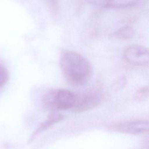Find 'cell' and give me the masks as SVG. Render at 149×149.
<instances>
[{
    "label": "cell",
    "mask_w": 149,
    "mask_h": 149,
    "mask_svg": "<svg viewBox=\"0 0 149 149\" xmlns=\"http://www.w3.org/2000/svg\"><path fill=\"white\" fill-rule=\"evenodd\" d=\"M76 94L66 89H54L48 91L44 97L45 107L52 111L67 110L75 105Z\"/></svg>",
    "instance_id": "2"
},
{
    "label": "cell",
    "mask_w": 149,
    "mask_h": 149,
    "mask_svg": "<svg viewBox=\"0 0 149 149\" xmlns=\"http://www.w3.org/2000/svg\"><path fill=\"white\" fill-rule=\"evenodd\" d=\"M133 29L130 26H123L115 31L112 34L111 36L113 38L117 39H129L133 37Z\"/></svg>",
    "instance_id": "8"
},
{
    "label": "cell",
    "mask_w": 149,
    "mask_h": 149,
    "mask_svg": "<svg viewBox=\"0 0 149 149\" xmlns=\"http://www.w3.org/2000/svg\"><path fill=\"white\" fill-rule=\"evenodd\" d=\"M149 95V88L147 87H143L139 88L136 94V98L139 100L144 99Z\"/></svg>",
    "instance_id": "10"
},
{
    "label": "cell",
    "mask_w": 149,
    "mask_h": 149,
    "mask_svg": "<svg viewBox=\"0 0 149 149\" xmlns=\"http://www.w3.org/2000/svg\"><path fill=\"white\" fill-rule=\"evenodd\" d=\"M139 0H87L95 6L103 8H125L134 5Z\"/></svg>",
    "instance_id": "6"
},
{
    "label": "cell",
    "mask_w": 149,
    "mask_h": 149,
    "mask_svg": "<svg viewBox=\"0 0 149 149\" xmlns=\"http://www.w3.org/2000/svg\"><path fill=\"white\" fill-rule=\"evenodd\" d=\"M59 65L66 80L74 86L86 84L93 73V68L88 59L71 50L61 51Z\"/></svg>",
    "instance_id": "1"
},
{
    "label": "cell",
    "mask_w": 149,
    "mask_h": 149,
    "mask_svg": "<svg viewBox=\"0 0 149 149\" xmlns=\"http://www.w3.org/2000/svg\"><path fill=\"white\" fill-rule=\"evenodd\" d=\"M63 119V116L60 113H58L56 112L51 113L49 115L48 119L41 123L38 127L35 130V131L31 135L30 138V141L33 140L34 138H36L39 134L41 133L44 131H45L49 127L61 121Z\"/></svg>",
    "instance_id": "7"
},
{
    "label": "cell",
    "mask_w": 149,
    "mask_h": 149,
    "mask_svg": "<svg viewBox=\"0 0 149 149\" xmlns=\"http://www.w3.org/2000/svg\"><path fill=\"white\" fill-rule=\"evenodd\" d=\"M48 5L51 9L52 11L54 13H56L58 12V0H47Z\"/></svg>",
    "instance_id": "11"
},
{
    "label": "cell",
    "mask_w": 149,
    "mask_h": 149,
    "mask_svg": "<svg viewBox=\"0 0 149 149\" xmlns=\"http://www.w3.org/2000/svg\"><path fill=\"white\" fill-rule=\"evenodd\" d=\"M123 56L126 61L135 65L149 64V48L140 45H133L125 49Z\"/></svg>",
    "instance_id": "4"
},
{
    "label": "cell",
    "mask_w": 149,
    "mask_h": 149,
    "mask_svg": "<svg viewBox=\"0 0 149 149\" xmlns=\"http://www.w3.org/2000/svg\"><path fill=\"white\" fill-rule=\"evenodd\" d=\"M101 101V93L95 90L87 91L76 95V103L73 110L76 112L88 111L99 105Z\"/></svg>",
    "instance_id": "3"
},
{
    "label": "cell",
    "mask_w": 149,
    "mask_h": 149,
    "mask_svg": "<svg viewBox=\"0 0 149 149\" xmlns=\"http://www.w3.org/2000/svg\"><path fill=\"white\" fill-rule=\"evenodd\" d=\"M9 73L5 67L0 65V87L3 86L8 81Z\"/></svg>",
    "instance_id": "9"
},
{
    "label": "cell",
    "mask_w": 149,
    "mask_h": 149,
    "mask_svg": "<svg viewBox=\"0 0 149 149\" xmlns=\"http://www.w3.org/2000/svg\"><path fill=\"white\" fill-rule=\"evenodd\" d=\"M115 131L129 134H140L149 132V120H139L119 122L111 126Z\"/></svg>",
    "instance_id": "5"
}]
</instances>
